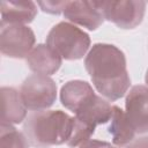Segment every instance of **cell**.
<instances>
[{"mask_svg": "<svg viewBox=\"0 0 148 148\" xmlns=\"http://www.w3.org/2000/svg\"><path fill=\"white\" fill-rule=\"evenodd\" d=\"M84 66L98 92L117 101L127 92L131 79L123 51L111 44H95L84 59Z\"/></svg>", "mask_w": 148, "mask_h": 148, "instance_id": "6da1fadb", "label": "cell"}, {"mask_svg": "<svg viewBox=\"0 0 148 148\" xmlns=\"http://www.w3.org/2000/svg\"><path fill=\"white\" fill-rule=\"evenodd\" d=\"M72 125L73 117L61 110L32 111L25 118L23 133L32 147L50 148L68 141Z\"/></svg>", "mask_w": 148, "mask_h": 148, "instance_id": "7a4b0ae2", "label": "cell"}, {"mask_svg": "<svg viewBox=\"0 0 148 148\" xmlns=\"http://www.w3.org/2000/svg\"><path fill=\"white\" fill-rule=\"evenodd\" d=\"M46 44L66 60L81 59L90 46L88 34L68 22L56 24L49 32Z\"/></svg>", "mask_w": 148, "mask_h": 148, "instance_id": "3957f363", "label": "cell"}, {"mask_svg": "<svg viewBox=\"0 0 148 148\" xmlns=\"http://www.w3.org/2000/svg\"><path fill=\"white\" fill-rule=\"evenodd\" d=\"M20 94L27 109L32 111L46 110L56 102L57 84L47 75L34 74L23 81Z\"/></svg>", "mask_w": 148, "mask_h": 148, "instance_id": "277c9868", "label": "cell"}, {"mask_svg": "<svg viewBox=\"0 0 148 148\" xmlns=\"http://www.w3.org/2000/svg\"><path fill=\"white\" fill-rule=\"evenodd\" d=\"M36 37L24 24H0V51L9 58H27L34 49Z\"/></svg>", "mask_w": 148, "mask_h": 148, "instance_id": "5b68a950", "label": "cell"}, {"mask_svg": "<svg viewBox=\"0 0 148 148\" xmlns=\"http://www.w3.org/2000/svg\"><path fill=\"white\" fill-rule=\"evenodd\" d=\"M98 6L104 15V18L113 22L123 29H133L138 27L142 22L146 12V2L143 1H98Z\"/></svg>", "mask_w": 148, "mask_h": 148, "instance_id": "8992f818", "label": "cell"}, {"mask_svg": "<svg viewBox=\"0 0 148 148\" xmlns=\"http://www.w3.org/2000/svg\"><path fill=\"white\" fill-rule=\"evenodd\" d=\"M126 117L135 133H148V87L134 86L127 92Z\"/></svg>", "mask_w": 148, "mask_h": 148, "instance_id": "52a82bcc", "label": "cell"}, {"mask_svg": "<svg viewBox=\"0 0 148 148\" xmlns=\"http://www.w3.org/2000/svg\"><path fill=\"white\" fill-rule=\"evenodd\" d=\"M62 13L68 21L89 30H96L104 21L98 1H66Z\"/></svg>", "mask_w": 148, "mask_h": 148, "instance_id": "ba28073f", "label": "cell"}, {"mask_svg": "<svg viewBox=\"0 0 148 148\" xmlns=\"http://www.w3.org/2000/svg\"><path fill=\"white\" fill-rule=\"evenodd\" d=\"M28 67L35 74L51 75L61 66V57L47 44H38L27 56Z\"/></svg>", "mask_w": 148, "mask_h": 148, "instance_id": "9c48e42d", "label": "cell"}, {"mask_svg": "<svg viewBox=\"0 0 148 148\" xmlns=\"http://www.w3.org/2000/svg\"><path fill=\"white\" fill-rule=\"evenodd\" d=\"M96 96L91 86L81 80H73L65 83L60 91L61 104L72 112H79Z\"/></svg>", "mask_w": 148, "mask_h": 148, "instance_id": "30bf717a", "label": "cell"}, {"mask_svg": "<svg viewBox=\"0 0 148 148\" xmlns=\"http://www.w3.org/2000/svg\"><path fill=\"white\" fill-rule=\"evenodd\" d=\"M1 96V124H20L27 118V106L20 90L13 87H2Z\"/></svg>", "mask_w": 148, "mask_h": 148, "instance_id": "8fae6325", "label": "cell"}, {"mask_svg": "<svg viewBox=\"0 0 148 148\" xmlns=\"http://www.w3.org/2000/svg\"><path fill=\"white\" fill-rule=\"evenodd\" d=\"M0 13L1 23L25 24L35 18L37 7L32 1H1Z\"/></svg>", "mask_w": 148, "mask_h": 148, "instance_id": "7c38bea8", "label": "cell"}, {"mask_svg": "<svg viewBox=\"0 0 148 148\" xmlns=\"http://www.w3.org/2000/svg\"><path fill=\"white\" fill-rule=\"evenodd\" d=\"M111 114L112 106L109 104V102L96 95L88 104H86L79 112L75 113V117L89 126L96 128L97 125L110 121Z\"/></svg>", "mask_w": 148, "mask_h": 148, "instance_id": "4fadbf2b", "label": "cell"}, {"mask_svg": "<svg viewBox=\"0 0 148 148\" xmlns=\"http://www.w3.org/2000/svg\"><path fill=\"white\" fill-rule=\"evenodd\" d=\"M109 133L112 135V142L118 146H127L135 135L134 130L127 120L126 113L119 106H112V114L110 118Z\"/></svg>", "mask_w": 148, "mask_h": 148, "instance_id": "5bb4252c", "label": "cell"}, {"mask_svg": "<svg viewBox=\"0 0 148 148\" xmlns=\"http://www.w3.org/2000/svg\"><path fill=\"white\" fill-rule=\"evenodd\" d=\"M0 148H29L25 135L18 132L13 125L1 124Z\"/></svg>", "mask_w": 148, "mask_h": 148, "instance_id": "9a60e30c", "label": "cell"}, {"mask_svg": "<svg viewBox=\"0 0 148 148\" xmlns=\"http://www.w3.org/2000/svg\"><path fill=\"white\" fill-rule=\"evenodd\" d=\"M94 132H95V127L89 126L88 124L81 121L76 117H73L72 132H71L69 139L66 142V145L72 148H75L82 145L83 142H86L87 140H89L90 136L94 134Z\"/></svg>", "mask_w": 148, "mask_h": 148, "instance_id": "2e32d148", "label": "cell"}, {"mask_svg": "<svg viewBox=\"0 0 148 148\" xmlns=\"http://www.w3.org/2000/svg\"><path fill=\"white\" fill-rule=\"evenodd\" d=\"M38 5L46 13L59 14V13L64 12V7L66 5V1H46V2H38Z\"/></svg>", "mask_w": 148, "mask_h": 148, "instance_id": "e0dca14e", "label": "cell"}, {"mask_svg": "<svg viewBox=\"0 0 148 148\" xmlns=\"http://www.w3.org/2000/svg\"><path fill=\"white\" fill-rule=\"evenodd\" d=\"M79 148H113L109 142L99 141V140H87L82 145L79 146Z\"/></svg>", "mask_w": 148, "mask_h": 148, "instance_id": "ac0fdd59", "label": "cell"}, {"mask_svg": "<svg viewBox=\"0 0 148 148\" xmlns=\"http://www.w3.org/2000/svg\"><path fill=\"white\" fill-rule=\"evenodd\" d=\"M126 148H148V135L147 136H141L138 139H133Z\"/></svg>", "mask_w": 148, "mask_h": 148, "instance_id": "d6986e66", "label": "cell"}, {"mask_svg": "<svg viewBox=\"0 0 148 148\" xmlns=\"http://www.w3.org/2000/svg\"><path fill=\"white\" fill-rule=\"evenodd\" d=\"M145 80H146V83L148 84V71H147V73H146V77H145Z\"/></svg>", "mask_w": 148, "mask_h": 148, "instance_id": "ffe728a7", "label": "cell"}]
</instances>
